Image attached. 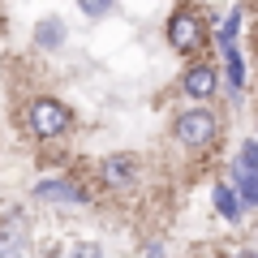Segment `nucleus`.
<instances>
[{
	"label": "nucleus",
	"instance_id": "6e6552de",
	"mask_svg": "<svg viewBox=\"0 0 258 258\" xmlns=\"http://www.w3.org/2000/svg\"><path fill=\"white\" fill-rule=\"evenodd\" d=\"M35 43L47 47V52L60 47V43H64V22H60V18H43V22L35 26Z\"/></svg>",
	"mask_w": 258,
	"mask_h": 258
},
{
	"label": "nucleus",
	"instance_id": "423d86ee",
	"mask_svg": "<svg viewBox=\"0 0 258 258\" xmlns=\"http://www.w3.org/2000/svg\"><path fill=\"white\" fill-rule=\"evenodd\" d=\"M35 194L43 198V203H86V189L69 185L64 176H47V181H39Z\"/></svg>",
	"mask_w": 258,
	"mask_h": 258
},
{
	"label": "nucleus",
	"instance_id": "dca6fc26",
	"mask_svg": "<svg viewBox=\"0 0 258 258\" xmlns=\"http://www.w3.org/2000/svg\"><path fill=\"white\" fill-rule=\"evenodd\" d=\"M147 258H164V249H159V245H151V249H147Z\"/></svg>",
	"mask_w": 258,
	"mask_h": 258
},
{
	"label": "nucleus",
	"instance_id": "ddd939ff",
	"mask_svg": "<svg viewBox=\"0 0 258 258\" xmlns=\"http://www.w3.org/2000/svg\"><path fill=\"white\" fill-rule=\"evenodd\" d=\"M237 22H241V18L232 13V18L220 26V47H232V43H237Z\"/></svg>",
	"mask_w": 258,
	"mask_h": 258
},
{
	"label": "nucleus",
	"instance_id": "f8f14e48",
	"mask_svg": "<svg viewBox=\"0 0 258 258\" xmlns=\"http://www.w3.org/2000/svg\"><path fill=\"white\" fill-rule=\"evenodd\" d=\"M237 168L258 172V142H241V164H237Z\"/></svg>",
	"mask_w": 258,
	"mask_h": 258
},
{
	"label": "nucleus",
	"instance_id": "f257e3e1",
	"mask_svg": "<svg viewBox=\"0 0 258 258\" xmlns=\"http://www.w3.org/2000/svg\"><path fill=\"white\" fill-rule=\"evenodd\" d=\"M215 134H220V120H215L211 108H189V112H181V116L172 120V138L181 142V147H194V151L211 147Z\"/></svg>",
	"mask_w": 258,
	"mask_h": 258
},
{
	"label": "nucleus",
	"instance_id": "4468645a",
	"mask_svg": "<svg viewBox=\"0 0 258 258\" xmlns=\"http://www.w3.org/2000/svg\"><path fill=\"white\" fill-rule=\"evenodd\" d=\"M82 5V13H91V18H103V13H112V0H78Z\"/></svg>",
	"mask_w": 258,
	"mask_h": 258
},
{
	"label": "nucleus",
	"instance_id": "9d476101",
	"mask_svg": "<svg viewBox=\"0 0 258 258\" xmlns=\"http://www.w3.org/2000/svg\"><path fill=\"white\" fill-rule=\"evenodd\" d=\"M237 194H241V207H254L258 203V172L237 168Z\"/></svg>",
	"mask_w": 258,
	"mask_h": 258
},
{
	"label": "nucleus",
	"instance_id": "9b49d317",
	"mask_svg": "<svg viewBox=\"0 0 258 258\" xmlns=\"http://www.w3.org/2000/svg\"><path fill=\"white\" fill-rule=\"evenodd\" d=\"M224 56H228V82H232V91H241V86H245V64H241L237 43H232V47H224Z\"/></svg>",
	"mask_w": 258,
	"mask_h": 258
},
{
	"label": "nucleus",
	"instance_id": "1a4fd4ad",
	"mask_svg": "<svg viewBox=\"0 0 258 258\" xmlns=\"http://www.w3.org/2000/svg\"><path fill=\"white\" fill-rule=\"evenodd\" d=\"M215 211L224 220H241V203H237V194H232V185H215Z\"/></svg>",
	"mask_w": 258,
	"mask_h": 258
},
{
	"label": "nucleus",
	"instance_id": "20e7f679",
	"mask_svg": "<svg viewBox=\"0 0 258 258\" xmlns=\"http://www.w3.org/2000/svg\"><path fill=\"white\" fill-rule=\"evenodd\" d=\"M99 172H103V181H108L112 189H125V185L138 181V159L134 155H108L99 164Z\"/></svg>",
	"mask_w": 258,
	"mask_h": 258
},
{
	"label": "nucleus",
	"instance_id": "f03ea898",
	"mask_svg": "<svg viewBox=\"0 0 258 258\" xmlns=\"http://www.w3.org/2000/svg\"><path fill=\"white\" fill-rule=\"evenodd\" d=\"M26 120H30V129H35L39 138H60L74 116H69V108L60 99H35L30 112H26Z\"/></svg>",
	"mask_w": 258,
	"mask_h": 258
},
{
	"label": "nucleus",
	"instance_id": "0eeeda50",
	"mask_svg": "<svg viewBox=\"0 0 258 258\" xmlns=\"http://www.w3.org/2000/svg\"><path fill=\"white\" fill-rule=\"evenodd\" d=\"M26 254V228H22L18 215L0 220V258H22Z\"/></svg>",
	"mask_w": 258,
	"mask_h": 258
},
{
	"label": "nucleus",
	"instance_id": "2eb2a0df",
	"mask_svg": "<svg viewBox=\"0 0 258 258\" xmlns=\"http://www.w3.org/2000/svg\"><path fill=\"white\" fill-rule=\"evenodd\" d=\"M69 258H103V249L86 241V245H74V254H69Z\"/></svg>",
	"mask_w": 258,
	"mask_h": 258
},
{
	"label": "nucleus",
	"instance_id": "39448f33",
	"mask_svg": "<svg viewBox=\"0 0 258 258\" xmlns=\"http://www.w3.org/2000/svg\"><path fill=\"white\" fill-rule=\"evenodd\" d=\"M181 86H185V95H194V99H211V95L220 91V78H215L211 64H194V69H185Z\"/></svg>",
	"mask_w": 258,
	"mask_h": 258
},
{
	"label": "nucleus",
	"instance_id": "7ed1b4c3",
	"mask_svg": "<svg viewBox=\"0 0 258 258\" xmlns=\"http://www.w3.org/2000/svg\"><path fill=\"white\" fill-rule=\"evenodd\" d=\"M168 43L176 52H194V47H203V18L194 9H176L168 18Z\"/></svg>",
	"mask_w": 258,
	"mask_h": 258
},
{
	"label": "nucleus",
	"instance_id": "f3484780",
	"mask_svg": "<svg viewBox=\"0 0 258 258\" xmlns=\"http://www.w3.org/2000/svg\"><path fill=\"white\" fill-rule=\"evenodd\" d=\"M237 258H258V254H254V249H241V254H237Z\"/></svg>",
	"mask_w": 258,
	"mask_h": 258
}]
</instances>
